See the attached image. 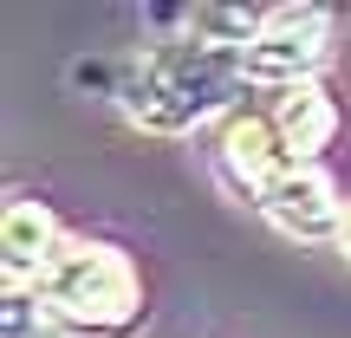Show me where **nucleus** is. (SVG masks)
<instances>
[{
    "label": "nucleus",
    "mask_w": 351,
    "mask_h": 338,
    "mask_svg": "<svg viewBox=\"0 0 351 338\" xmlns=\"http://www.w3.org/2000/svg\"><path fill=\"white\" fill-rule=\"evenodd\" d=\"M241 85H247V59L221 46H202V39H156L137 59L124 65V85L117 104L137 130L156 137H189L208 117L234 111Z\"/></svg>",
    "instance_id": "1"
},
{
    "label": "nucleus",
    "mask_w": 351,
    "mask_h": 338,
    "mask_svg": "<svg viewBox=\"0 0 351 338\" xmlns=\"http://www.w3.org/2000/svg\"><path fill=\"white\" fill-rule=\"evenodd\" d=\"M33 293L46 306L52 332H65V338H130L150 313L130 254L111 248V241H91V234L65 241Z\"/></svg>",
    "instance_id": "2"
},
{
    "label": "nucleus",
    "mask_w": 351,
    "mask_h": 338,
    "mask_svg": "<svg viewBox=\"0 0 351 338\" xmlns=\"http://www.w3.org/2000/svg\"><path fill=\"white\" fill-rule=\"evenodd\" d=\"M247 85H313L319 65L332 59V7H319V0H293V7H274L261 20V39H254L247 52Z\"/></svg>",
    "instance_id": "3"
},
{
    "label": "nucleus",
    "mask_w": 351,
    "mask_h": 338,
    "mask_svg": "<svg viewBox=\"0 0 351 338\" xmlns=\"http://www.w3.org/2000/svg\"><path fill=\"white\" fill-rule=\"evenodd\" d=\"M261 221L267 228H280L287 241H300V248H319V241H345V202H339V189L326 182V169H313V163H293V169H280L274 182L261 189Z\"/></svg>",
    "instance_id": "4"
},
{
    "label": "nucleus",
    "mask_w": 351,
    "mask_h": 338,
    "mask_svg": "<svg viewBox=\"0 0 351 338\" xmlns=\"http://www.w3.org/2000/svg\"><path fill=\"white\" fill-rule=\"evenodd\" d=\"M300 156L287 150V137H280L274 117H254V111H234L221 130V150H215V176H221L228 189H234L241 202H261V189L274 182L280 169H293Z\"/></svg>",
    "instance_id": "5"
},
{
    "label": "nucleus",
    "mask_w": 351,
    "mask_h": 338,
    "mask_svg": "<svg viewBox=\"0 0 351 338\" xmlns=\"http://www.w3.org/2000/svg\"><path fill=\"white\" fill-rule=\"evenodd\" d=\"M59 248H65V234L46 202L7 195V215H0V274H7V287H39V274L59 261Z\"/></svg>",
    "instance_id": "6"
},
{
    "label": "nucleus",
    "mask_w": 351,
    "mask_h": 338,
    "mask_svg": "<svg viewBox=\"0 0 351 338\" xmlns=\"http://www.w3.org/2000/svg\"><path fill=\"white\" fill-rule=\"evenodd\" d=\"M274 124H280V137H287V150L300 156V163H313V156L339 137V98H332L319 78L313 85H293V91H280Z\"/></svg>",
    "instance_id": "7"
},
{
    "label": "nucleus",
    "mask_w": 351,
    "mask_h": 338,
    "mask_svg": "<svg viewBox=\"0 0 351 338\" xmlns=\"http://www.w3.org/2000/svg\"><path fill=\"white\" fill-rule=\"evenodd\" d=\"M261 20H267V13L215 7V0H202V7H195V26H189V39H202V46H221V52H247L254 39H261Z\"/></svg>",
    "instance_id": "8"
},
{
    "label": "nucleus",
    "mask_w": 351,
    "mask_h": 338,
    "mask_svg": "<svg viewBox=\"0 0 351 338\" xmlns=\"http://www.w3.org/2000/svg\"><path fill=\"white\" fill-rule=\"evenodd\" d=\"M72 85H85V91H111V98H117L124 72H111V65H98V59H78V65H72Z\"/></svg>",
    "instance_id": "9"
},
{
    "label": "nucleus",
    "mask_w": 351,
    "mask_h": 338,
    "mask_svg": "<svg viewBox=\"0 0 351 338\" xmlns=\"http://www.w3.org/2000/svg\"><path fill=\"white\" fill-rule=\"evenodd\" d=\"M339 254H345V261H351V221H345V241H339Z\"/></svg>",
    "instance_id": "10"
},
{
    "label": "nucleus",
    "mask_w": 351,
    "mask_h": 338,
    "mask_svg": "<svg viewBox=\"0 0 351 338\" xmlns=\"http://www.w3.org/2000/svg\"><path fill=\"white\" fill-rule=\"evenodd\" d=\"M33 338H65V332H52V326H46V332H33Z\"/></svg>",
    "instance_id": "11"
}]
</instances>
